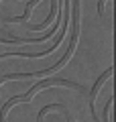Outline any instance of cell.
<instances>
[{"label": "cell", "mask_w": 116, "mask_h": 122, "mask_svg": "<svg viewBox=\"0 0 116 122\" xmlns=\"http://www.w3.org/2000/svg\"><path fill=\"white\" fill-rule=\"evenodd\" d=\"M110 75H112V69H108L106 73H104L102 77H100L98 81L94 83V87H92V98H90V104H92V116H94V98H96V92L100 90V86H102V81H104V79H106V77H110ZM94 120H96V118H94ZM96 122H98V120H96Z\"/></svg>", "instance_id": "cell-1"}]
</instances>
